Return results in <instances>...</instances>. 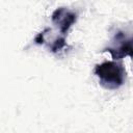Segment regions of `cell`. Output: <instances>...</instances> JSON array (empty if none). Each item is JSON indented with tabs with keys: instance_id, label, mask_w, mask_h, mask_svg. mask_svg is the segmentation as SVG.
Returning <instances> with one entry per match:
<instances>
[{
	"instance_id": "obj_1",
	"label": "cell",
	"mask_w": 133,
	"mask_h": 133,
	"mask_svg": "<svg viewBox=\"0 0 133 133\" xmlns=\"http://www.w3.org/2000/svg\"><path fill=\"white\" fill-rule=\"evenodd\" d=\"M95 74L100 79V83L109 89L118 88L123 85L126 77L125 69L115 61H105L95 68Z\"/></svg>"
},
{
	"instance_id": "obj_2",
	"label": "cell",
	"mask_w": 133,
	"mask_h": 133,
	"mask_svg": "<svg viewBox=\"0 0 133 133\" xmlns=\"http://www.w3.org/2000/svg\"><path fill=\"white\" fill-rule=\"evenodd\" d=\"M115 39L119 42L117 47L107 48L105 51L109 52L113 59H121L125 56H130L133 58V37L129 39H125V35L123 32H117L115 34Z\"/></svg>"
},
{
	"instance_id": "obj_3",
	"label": "cell",
	"mask_w": 133,
	"mask_h": 133,
	"mask_svg": "<svg viewBox=\"0 0 133 133\" xmlns=\"http://www.w3.org/2000/svg\"><path fill=\"white\" fill-rule=\"evenodd\" d=\"M51 19L52 22L59 27L61 33L65 34L71 26L76 22L77 15L71 10H68L64 7H59L53 11Z\"/></svg>"
},
{
	"instance_id": "obj_4",
	"label": "cell",
	"mask_w": 133,
	"mask_h": 133,
	"mask_svg": "<svg viewBox=\"0 0 133 133\" xmlns=\"http://www.w3.org/2000/svg\"><path fill=\"white\" fill-rule=\"evenodd\" d=\"M64 46H65V39H64V37H58L53 43V45L51 47V50H52V52H57V51L61 50Z\"/></svg>"
},
{
	"instance_id": "obj_5",
	"label": "cell",
	"mask_w": 133,
	"mask_h": 133,
	"mask_svg": "<svg viewBox=\"0 0 133 133\" xmlns=\"http://www.w3.org/2000/svg\"><path fill=\"white\" fill-rule=\"evenodd\" d=\"M44 35H45V31L38 33V34L35 36V38H34L35 43H36V44H43V43L45 42V39H44Z\"/></svg>"
}]
</instances>
